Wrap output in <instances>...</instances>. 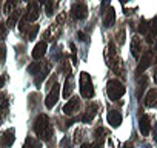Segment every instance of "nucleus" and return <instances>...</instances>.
<instances>
[{
  "label": "nucleus",
  "mask_w": 157,
  "mask_h": 148,
  "mask_svg": "<svg viewBox=\"0 0 157 148\" xmlns=\"http://www.w3.org/2000/svg\"><path fill=\"white\" fill-rule=\"evenodd\" d=\"M154 82H155V85H157V66H155V69H154Z\"/></svg>",
  "instance_id": "40"
},
{
  "label": "nucleus",
  "mask_w": 157,
  "mask_h": 148,
  "mask_svg": "<svg viewBox=\"0 0 157 148\" xmlns=\"http://www.w3.org/2000/svg\"><path fill=\"white\" fill-rule=\"evenodd\" d=\"M74 91V77H72V74H69L68 79L65 80V85H63V97L68 99Z\"/></svg>",
  "instance_id": "20"
},
{
  "label": "nucleus",
  "mask_w": 157,
  "mask_h": 148,
  "mask_svg": "<svg viewBox=\"0 0 157 148\" xmlns=\"http://www.w3.org/2000/svg\"><path fill=\"white\" fill-rule=\"evenodd\" d=\"M125 148H132V145L131 143H125Z\"/></svg>",
  "instance_id": "41"
},
{
  "label": "nucleus",
  "mask_w": 157,
  "mask_h": 148,
  "mask_svg": "<svg viewBox=\"0 0 157 148\" xmlns=\"http://www.w3.org/2000/svg\"><path fill=\"white\" fill-rule=\"evenodd\" d=\"M20 17H22V10H19V8H16L11 14H10V17H8V22H6V26L8 28H14L16 25H17V22L20 20Z\"/></svg>",
  "instance_id": "21"
},
{
  "label": "nucleus",
  "mask_w": 157,
  "mask_h": 148,
  "mask_svg": "<svg viewBox=\"0 0 157 148\" xmlns=\"http://www.w3.org/2000/svg\"><path fill=\"white\" fill-rule=\"evenodd\" d=\"M146 42L148 43H154V42H157V16L149 22V29H148V33H146Z\"/></svg>",
  "instance_id": "13"
},
{
  "label": "nucleus",
  "mask_w": 157,
  "mask_h": 148,
  "mask_svg": "<svg viewBox=\"0 0 157 148\" xmlns=\"http://www.w3.org/2000/svg\"><path fill=\"white\" fill-rule=\"evenodd\" d=\"M5 57H6V48L0 45V60H5Z\"/></svg>",
  "instance_id": "35"
},
{
  "label": "nucleus",
  "mask_w": 157,
  "mask_h": 148,
  "mask_svg": "<svg viewBox=\"0 0 157 148\" xmlns=\"http://www.w3.org/2000/svg\"><path fill=\"white\" fill-rule=\"evenodd\" d=\"M54 10H56V0H46L45 2V11L48 16H52L54 14Z\"/></svg>",
  "instance_id": "29"
},
{
  "label": "nucleus",
  "mask_w": 157,
  "mask_h": 148,
  "mask_svg": "<svg viewBox=\"0 0 157 148\" xmlns=\"http://www.w3.org/2000/svg\"><path fill=\"white\" fill-rule=\"evenodd\" d=\"M71 16L75 19V20H85L88 17V8L83 2H77L72 5L71 8Z\"/></svg>",
  "instance_id": "7"
},
{
  "label": "nucleus",
  "mask_w": 157,
  "mask_h": 148,
  "mask_svg": "<svg viewBox=\"0 0 157 148\" xmlns=\"http://www.w3.org/2000/svg\"><path fill=\"white\" fill-rule=\"evenodd\" d=\"M45 62H46V60H42V62H33V63L28 66V72L31 74V76H37V74L42 71Z\"/></svg>",
  "instance_id": "25"
},
{
  "label": "nucleus",
  "mask_w": 157,
  "mask_h": 148,
  "mask_svg": "<svg viewBox=\"0 0 157 148\" xmlns=\"http://www.w3.org/2000/svg\"><path fill=\"white\" fill-rule=\"evenodd\" d=\"M97 110H99V103H96V102L88 103V107L85 108V111H83V113H82V116H80V120H82L83 123H90V122L96 117Z\"/></svg>",
  "instance_id": "8"
},
{
  "label": "nucleus",
  "mask_w": 157,
  "mask_h": 148,
  "mask_svg": "<svg viewBox=\"0 0 157 148\" xmlns=\"http://www.w3.org/2000/svg\"><path fill=\"white\" fill-rule=\"evenodd\" d=\"M80 148H103V145H99V143L93 142V143H82Z\"/></svg>",
  "instance_id": "33"
},
{
  "label": "nucleus",
  "mask_w": 157,
  "mask_h": 148,
  "mask_svg": "<svg viewBox=\"0 0 157 148\" xmlns=\"http://www.w3.org/2000/svg\"><path fill=\"white\" fill-rule=\"evenodd\" d=\"M80 94L83 99L94 97V85L91 80V76L88 72H80Z\"/></svg>",
  "instance_id": "5"
},
{
  "label": "nucleus",
  "mask_w": 157,
  "mask_h": 148,
  "mask_svg": "<svg viewBox=\"0 0 157 148\" xmlns=\"http://www.w3.org/2000/svg\"><path fill=\"white\" fill-rule=\"evenodd\" d=\"M106 91H108V96L111 100H119L126 93V88L119 79H111L106 84Z\"/></svg>",
  "instance_id": "4"
},
{
  "label": "nucleus",
  "mask_w": 157,
  "mask_h": 148,
  "mask_svg": "<svg viewBox=\"0 0 157 148\" xmlns=\"http://www.w3.org/2000/svg\"><path fill=\"white\" fill-rule=\"evenodd\" d=\"M19 2H20V0H5V3H3V13L5 14H11L19 6Z\"/></svg>",
  "instance_id": "26"
},
{
  "label": "nucleus",
  "mask_w": 157,
  "mask_h": 148,
  "mask_svg": "<svg viewBox=\"0 0 157 148\" xmlns=\"http://www.w3.org/2000/svg\"><path fill=\"white\" fill-rule=\"evenodd\" d=\"M152 139H154V142L157 143V122H155L154 127H152Z\"/></svg>",
  "instance_id": "36"
},
{
  "label": "nucleus",
  "mask_w": 157,
  "mask_h": 148,
  "mask_svg": "<svg viewBox=\"0 0 157 148\" xmlns=\"http://www.w3.org/2000/svg\"><path fill=\"white\" fill-rule=\"evenodd\" d=\"M108 123L111 125V127H114V128H117V127H120V123H122V114L117 111V110H111L109 113H108Z\"/></svg>",
  "instance_id": "18"
},
{
  "label": "nucleus",
  "mask_w": 157,
  "mask_h": 148,
  "mask_svg": "<svg viewBox=\"0 0 157 148\" xmlns=\"http://www.w3.org/2000/svg\"><path fill=\"white\" fill-rule=\"evenodd\" d=\"M148 82H149L148 76L142 74L140 79H139V82H137V97H139V99L143 96V93H145V90H146V87H148Z\"/></svg>",
  "instance_id": "23"
},
{
  "label": "nucleus",
  "mask_w": 157,
  "mask_h": 148,
  "mask_svg": "<svg viewBox=\"0 0 157 148\" xmlns=\"http://www.w3.org/2000/svg\"><path fill=\"white\" fill-rule=\"evenodd\" d=\"M0 5H2V0H0Z\"/></svg>",
  "instance_id": "45"
},
{
  "label": "nucleus",
  "mask_w": 157,
  "mask_h": 148,
  "mask_svg": "<svg viewBox=\"0 0 157 148\" xmlns=\"http://www.w3.org/2000/svg\"><path fill=\"white\" fill-rule=\"evenodd\" d=\"M131 54H132V57L140 59V54H142V40H140L139 36H134L131 39Z\"/></svg>",
  "instance_id": "15"
},
{
  "label": "nucleus",
  "mask_w": 157,
  "mask_h": 148,
  "mask_svg": "<svg viewBox=\"0 0 157 148\" xmlns=\"http://www.w3.org/2000/svg\"><path fill=\"white\" fill-rule=\"evenodd\" d=\"M114 22H116V10L109 6L105 11V14H103V26L105 28H111L114 25Z\"/></svg>",
  "instance_id": "16"
},
{
  "label": "nucleus",
  "mask_w": 157,
  "mask_h": 148,
  "mask_svg": "<svg viewBox=\"0 0 157 148\" xmlns=\"http://www.w3.org/2000/svg\"><path fill=\"white\" fill-rule=\"evenodd\" d=\"M46 49H48L46 42H45V40L39 42V43L34 46V49H33V57H34L36 60H40V59H42V57L46 54Z\"/></svg>",
  "instance_id": "17"
},
{
  "label": "nucleus",
  "mask_w": 157,
  "mask_h": 148,
  "mask_svg": "<svg viewBox=\"0 0 157 148\" xmlns=\"http://www.w3.org/2000/svg\"><path fill=\"white\" fill-rule=\"evenodd\" d=\"M3 84H5V77H3V76H0V88L3 87Z\"/></svg>",
  "instance_id": "39"
},
{
  "label": "nucleus",
  "mask_w": 157,
  "mask_h": 148,
  "mask_svg": "<svg viewBox=\"0 0 157 148\" xmlns=\"http://www.w3.org/2000/svg\"><path fill=\"white\" fill-rule=\"evenodd\" d=\"M49 69H51V63H49V62H45V65H43L42 71L37 74V76H34V82H36V85H40V82L46 79V76H48Z\"/></svg>",
  "instance_id": "22"
},
{
  "label": "nucleus",
  "mask_w": 157,
  "mask_h": 148,
  "mask_svg": "<svg viewBox=\"0 0 157 148\" xmlns=\"http://www.w3.org/2000/svg\"><path fill=\"white\" fill-rule=\"evenodd\" d=\"M39 25L33 23V25H28L25 29H23V36H25V40H34L39 34Z\"/></svg>",
  "instance_id": "19"
},
{
  "label": "nucleus",
  "mask_w": 157,
  "mask_h": 148,
  "mask_svg": "<svg viewBox=\"0 0 157 148\" xmlns=\"http://www.w3.org/2000/svg\"><path fill=\"white\" fill-rule=\"evenodd\" d=\"M116 37H117V42L122 45V43L125 42V29H120V31H119V34H117Z\"/></svg>",
  "instance_id": "34"
},
{
  "label": "nucleus",
  "mask_w": 157,
  "mask_h": 148,
  "mask_svg": "<svg viewBox=\"0 0 157 148\" xmlns=\"http://www.w3.org/2000/svg\"><path fill=\"white\" fill-rule=\"evenodd\" d=\"M62 68H63V71L66 72V76H69V74H71V66H69L68 60H63V62H62Z\"/></svg>",
  "instance_id": "32"
},
{
  "label": "nucleus",
  "mask_w": 157,
  "mask_h": 148,
  "mask_svg": "<svg viewBox=\"0 0 157 148\" xmlns=\"http://www.w3.org/2000/svg\"><path fill=\"white\" fill-rule=\"evenodd\" d=\"M62 148H66V146H62Z\"/></svg>",
  "instance_id": "46"
},
{
  "label": "nucleus",
  "mask_w": 157,
  "mask_h": 148,
  "mask_svg": "<svg viewBox=\"0 0 157 148\" xmlns=\"http://www.w3.org/2000/svg\"><path fill=\"white\" fill-rule=\"evenodd\" d=\"M120 2H122V3H123V5H125V3H126V2H129V0H120Z\"/></svg>",
  "instance_id": "42"
},
{
  "label": "nucleus",
  "mask_w": 157,
  "mask_h": 148,
  "mask_svg": "<svg viewBox=\"0 0 157 148\" xmlns=\"http://www.w3.org/2000/svg\"><path fill=\"white\" fill-rule=\"evenodd\" d=\"M82 134H83L82 130H77V131H75V142H78V139H82V137H83Z\"/></svg>",
  "instance_id": "37"
},
{
  "label": "nucleus",
  "mask_w": 157,
  "mask_h": 148,
  "mask_svg": "<svg viewBox=\"0 0 157 148\" xmlns=\"http://www.w3.org/2000/svg\"><path fill=\"white\" fill-rule=\"evenodd\" d=\"M40 16V11H39V2H34V0H31V2H28V8L23 14V17L20 19V23H19V28L20 31H23L28 23H33L34 20H37Z\"/></svg>",
  "instance_id": "2"
},
{
  "label": "nucleus",
  "mask_w": 157,
  "mask_h": 148,
  "mask_svg": "<svg viewBox=\"0 0 157 148\" xmlns=\"http://www.w3.org/2000/svg\"><path fill=\"white\" fill-rule=\"evenodd\" d=\"M45 2H46V0H39V3H43V5H45Z\"/></svg>",
  "instance_id": "43"
},
{
  "label": "nucleus",
  "mask_w": 157,
  "mask_h": 148,
  "mask_svg": "<svg viewBox=\"0 0 157 148\" xmlns=\"http://www.w3.org/2000/svg\"><path fill=\"white\" fill-rule=\"evenodd\" d=\"M148 29H149V22H148L146 19H140V23H139V33L143 34V36H146Z\"/></svg>",
  "instance_id": "30"
},
{
  "label": "nucleus",
  "mask_w": 157,
  "mask_h": 148,
  "mask_svg": "<svg viewBox=\"0 0 157 148\" xmlns=\"http://www.w3.org/2000/svg\"><path fill=\"white\" fill-rule=\"evenodd\" d=\"M154 60H155V54H154V51L152 49H148V51H145L143 54H142V57H140V62H139V65H137V74L140 76V74H143L145 72V69H148L152 63H154Z\"/></svg>",
  "instance_id": "6"
},
{
  "label": "nucleus",
  "mask_w": 157,
  "mask_h": 148,
  "mask_svg": "<svg viewBox=\"0 0 157 148\" xmlns=\"http://www.w3.org/2000/svg\"><path fill=\"white\" fill-rule=\"evenodd\" d=\"M106 63L111 68V71H114L116 74H120L122 72V63H120V59L117 56L114 42H111L108 45V49H106Z\"/></svg>",
  "instance_id": "3"
},
{
  "label": "nucleus",
  "mask_w": 157,
  "mask_h": 148,
  "mask_svg": "<svg viewBox=\"0 0 157 148\" xmlns=\"http://www.w3.org/2000/svg\"><path fill=\"white\" fill-rule=\"evenodd\" d=\"M8 114V96L0 93V119H3Z\"/></svg>",
  "instance_id": "24"
},
{
  "label": "nucleus",
  "mask_w": 157,
  "mask_h": 148,
  "mask_svg": "<svg viewBox=\"0 0 157 148\" xmlns=\"http://www.w3.org/2000/svg\"><path fill=\"white\" fill-rule=\"evenodd\" d=\"M34 133L39 136L40 140L43 142H48L52 139V134H54V128L48 119L46 114H39L34 120Z\"/></svg>",
  "instance_id": "1"
},
{
  "label": "nucleus",
  "mask_w": 157,
  "mask_h": 148,
  "mask_svg": "<svg viewBox=\"0 0 157 148\" xmlns=\"http://www.w3.org/2000/svg\"><path fill=\"white\" fill-rule=\"evenodd\" d=\"M59 97H60V85H59V84H54V88L49 90V93H48V96H46V99H45L46 108H52V107L57 103Z\"/></svg>",
  "instance_id": "10"
},
{
  "label": "nucleus",
  "mask_w": 157,
  "mask_h": 148,
  "mask_svg": "<svg viewBox=\"0 0 157 148\" xmlns=\"http://www.w3.org/2000/svg\"><path fill=\"white\" fill-rule=\"evenodd\" d=\"M14 134H16L14 128H10V130L3 131L2 136H0V148H10L14 143V140H16Z\"/></svg>",
  "instance_id": "11"
},
{
  "label": "nucleus",
  "mask_w": 157,
  "mask_h": 148,
  "mask_svg": "<svg viewBox=\"0 0 157 148\" xmlns=\"http://www.w3.org/2000/svg\"><path fill=\"white\" fill-rule=\"evenodd\" d=\"M78 111H80V99L78 97H71L63 107V113L66 116H74Z\"/></svg>",
  "instance_id": "9"
},
{
  "label": "nucleus",
  "mask_w": 157,
  "mask_h": 148,
  "mask_svg": "<svg viewBox=\"0 0 157 148\" xmlns=\"http://www.w3.org/2000/svg\"><path fill=\"white\" fill-rule=\"evenodd\" d=\"M108 3H109V0H103V2H102V11H105V10H106Z\"/></svg>",
  "instance_id": "38"
},
{
  "label": "nucleus",
  "mask_w": 157,
  "mask_h": 148,
  "mask_svg": "<svg viewBox=\"0 0 157 148\" xmlns=\"http://www.w3.org/2000/svg\"><path fill=\"white\" fill-rule=\"evenodd\" d=\"M105 134H106V131L103 128H97L94 131V142L99 143V145H103L105 143Z\"/></svg>",
  "instance_id": "28"
},
{
  "label": "nucleus",
  "mask_w": 157,
  "mask_h": 148,
  "mask_svg": "<svg viewBox=\"0 0 157 148\" xmlns=\"http://www.w3.org/2000/svg\"><path fill=\"white\" fill-rule=\"evenodd\" d=\"M145 107L148 108H155L157 107V88H151L148 90L146 96H145Z\"/></svg>",
  "instance_id": "14"
},
{
  "label": "nucleus",
  "mask_w": 157,
  "mask_h": 148,
  "mask_svg": "<svg viewBox=\"0 0 157 148\" xmlns=\"http://www.w3.org/2000/svg\"><path fill=\"white\" fill-rule=\"evenodd\" d=\"M23 148H42V142L37 140L36 137L33 136H28L26 140H25V146Z\"/></svg>",
  "instance_id": "27"
},
{
  "label": "nucleus",
  "mask_w": 157,
  "mask_h": 148,
  "mask_svg": "<svg viewBox=\"0 0 157 148\" xmlns=\"http://www.w3.org/2000/svg\"><path fill=\"white\" fill-rule=\"evenodd\" d=\"M151 128H152V125H151V117H149L148 114H143V116L140 117V120H139V130H140L142 136H149Z\"/></svg>",
  "instance_id": "12"
},
{
  "label": "nucleus",
  "mask_w": 157,
  "mask_h": 148,
  "mask_svg": "<svg viewBox=\"0 0 157 148\" xmlns=\"http://www.w3.org/2000/svg\"><path fill=\"white\" fill-rule=\"evenodd\" d=\"M25 2H31V0H25Z\"/></svg>",
  "instance_id": "44"
},
{
  "label": "nucleus",
  "mask_w": 157,
  "mask_h": 148,
  "mask_svg": "<svg viewBox=\"0 0 157 148\" xmlns=\"http://www.w3.org/2000/svg\"><path fill=\"white\" fill-rule=\"evenodd\" d=\"M8 34V26L5 23H0V40H3Z\"/></svg>",
  "instance_id": "31"
}]
</instances>
